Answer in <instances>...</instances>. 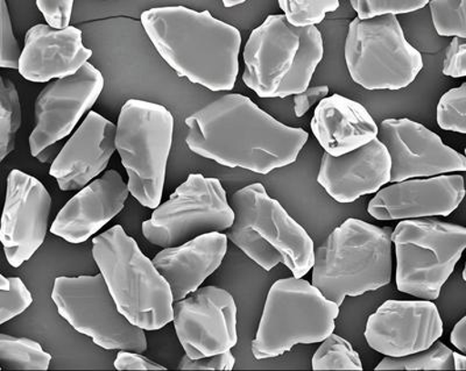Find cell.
Masks as SVG:
<instances>
[{
	"instance_id": "obj_7",
	"label": "cell",
	"mask_w": 466,
	"mask_h": 371,
	"mask_svg": "<svg viewBox=\"0 0 466 371\" xmlns=\"http://www.w3.org/2000/svg\"><path fill=\"white\" fill-rule=\"evenodd\" d=\"M339 306L305 279H279L270 287L252 343L257 360L284 356L295 345L322 343L334 333Z\"/></svg>"
},
{
	"instance_id": "obj_43",
	"label": "cell",
	"mask_w": 466,
	"mask_h": 371,
	"mask_svg": "<svg viewBox=\"0 0 466 371\" xmlns=\"http://www.w3.org/2000/svg\"><path fill=\"white\" fill-rule=\"evenodd\" d=\"M224 6L230 8L240 5V4H244L247 0H222Z\"/></svg>"
},
{
	"instance_id": "obj_34",
	"label": "cell",
	"mask_w": 466,
	"mask_h": 371,
	"mask_svg": "<svg viewBox=\"0 0 466 371\" xmlns=\"http://www.w3.org/2000/svg\"><path fill=\"white\" fill-rule=\"evenodd\" d=\"M22 49L16 41L6 0H0V68L18 69Z\"/></svg>"
},
{
	"instance_id": "obj_16",
	"label": "cell",
	"mask_w": 466,
	"mask_h": 371,
	"mask_svg": "<svg viewBox=\"0 0 466 371\" xmlns=\"http://www.w3.org/2000/svg\"><path fill=\"white\" fill-rule=\"evenodd\" d=\"M378 139L390 157V181L465 172L463 154L448 147L423 125L410 119H386L378 127Z\"/></svg>"
},
{
	"instance_id": "obj_10",
	"label": "cell",
	"mask_w": 466,
	"mask_h": 371,
	"mask_svg": "<svg viewBox=\"0 0 466 371\" xmlns=\"http://www.w3.org/2000/svg\"><path fill=\"white\" fill-rule=\"evenodd\" d=\"M345 62L353 82L366 90L405 89L423 68L421 54L408 43L394 15L353 19Z\"/></svg>"
},
{
	"instance_id": "obj_44",
	"label": "cell",
	"mask_w": 466,
	"mask_h": 371,
	"mask_svg": "<svg viewBox=\"0 0 466 371\" xmlns=\"http://www.w3.org/2000/svg\"><path fill=\"white\" fill-rule=\"evenodd\" d=\"M10 287V281L0 274V290H7Z\"/></svg>"
},
{
	"instance_id": "obj_31",
	"label": "cell",
	"mask_w": 466,
	"mask_h": 371,
	"mask_svg": "<svg viewBox=\"0 0 466 371\" xmlns=\"http://www.w3.org/2000/svg\"><path fill=\"white\" fill-rule=\"evenodd\" d=\"M437 124L444 131L466 133V83L448 91L437 105Z\"/></svg>"
},
{
	"instance_id": "obj_26",
	"label": "cell",
	"mask_w": 466,
	"mask_h": 371,
	"mask_svg": "<svg viewBox=\"0 0 466 371\" xmlns=\"http://www.w3.org/2000/svg\"><path fill=\"white\" fill-rule=\"evenodd\" d=\"M22 126V105L15 83L0 75V164L15 147Z\"/></svg>"
},
{
	"instance_id": "obj_15",
	"label": "cell",
	"mask_w": 466,
	"mask_h": 371,
	"mask_svg": "<svg viewBox=\"0 0 466 371\" xmlns=\"http://www.w3.org/2000/svg\"><path fill=\"white\" fill-rule=\"evenodd\" d=\"M51 207V195L39 179L12 170L7 177L0 243L8 264L15 268L28 261L43 246Z\"/></svg>"
},
{
	"instance_id": "obj_5",
	"label": "cell",
	"mask_w": 466,
	"mask_h": 371,
	"mask_svg": "<svg viewBox=\"0 0 466 371\" xmlns=\"http://www.w3.org/2000/svg\"><path fill=\"white\" fill-rule=\"evenodd\" d=\"M235 214L228 239L270 272L285 265L294 277L302 278L313 268L314 241L278 200L270 198L261 183L237 191L231 198Z\"/></svg>"
},
{
	"instance_id": "obj_42",
	"label": "cell",
	"mask_w": 466,
	"mask_h": 371,
	"mask_svg": "<svg viewBox=\"0 0 466 371\" xmlns=\"http://www.w3.org/2000/svg\"><path fill=\"white\" fill-rule=\"evenodd\" d=\"M453 370L466 369V357L464 354L452 353Z\"/></svg>"
},
{
	"instance_id": "obj_38",
	"label": "cell",
	"mask_w": 466,
	"mask_h": 371,
	"mask_svg": "<svg viewBox=\"0 0 466 371\" xmlns=\"http://www.w3.org/2000/svg\"><path fill=\"white\" fill-rule=\"evenodd\" d=\"M115 368L116 370H166L165 366L130 350H120L116 357Z\"/></svg>"
},
{
	"instance_id": "obj_20",
	"label": "cell",
	"mask_w": 466,
	"mask_h": 371,
	"mask_svg": "<svg viewBox=\"0 0 466 371\" xmlns=\"http://www.w3.org/2000/svg\"><path fill=\"white\" fill-rule=\"evenodd\" d=\"M116 126L91 111L53 161L49 175L62 191L81 190L106 170L116 150Z\"/></svg>"
},
{
	"instance_id": "obj_4",
	"label": "cell",
	"mask_w": 466,
	"mask_h": 371,
	"mask_svg": "<svg viewBox=\"0 0 466 371\" xmlns=\"http://www.w3.org/2000/svg\"><path fill=\"white\" fill-rule=\"evenodd\" d=\"M324 54L316 26L291 25L285 15H268L244 49L243 81L261 98H286L309 87Z\"/></svg>"
},
{
	"instance_id": "obj_14",
	"label": "cell",
	"mask_w": 466,
	"mask_h": 371,
	"mask_svg": "<svg viewBox=\"0 0 466 371\" xmlns=\"http://www.w3.org/2000/svg\"><path fill=\"white\" fill-rule=\"evenodd\" d=\"M103 87L102 73L87 62L74 75L49 83L35 100V127L29 136L32 156L69 135Z\"/></svg>"
},
{
	"instance_id": "obj_41",
	"label": "cell",
	"mask_w": 466,
	"mask_h": 371,
	"mask_svg": "<svg viewBox=\"0 0 466 371\" xmlns=\"http://www.w3.org/2000/svg\"><path fill=\"white\" fill-rule=\"evenodd\" d=\"M54 145H49V147L45 148L43 152L37 154V160L43 162V164H47V162L56 160V149L53 147Z\"/></svg>"
},
{
	"instance_id": "obj_21",
	"label": "cell",
	"mask_w": 466,
	"mask_h": 371,
	"mask_svg": "<svg viewBox=\"0 0 466 371\" xmlns=\"http://www.w3.org/2000/svg\"><path fill=\"white\" fill-rule=\"evenodd\" d=\"M130 194L127 183L116 170L75 195L54 220L51 232L69 244L85 243L123 210Z\"/></svg>"
},
{
	"instance_id": "obj_33",
	"label": "cell",
	"mask_w": 466,
	"mask_h": 371,
	"mask_svg": "<svg viewBox=\"0 0 466 371\" xmlns=\"http://www.w3.org/2000/svg\"><path fill=\"white\" fill-rule=\"evenodd\" d=\"M10 287L0 290V325L22 315L33 303L32 294L24 285L22 278L11 277Z\"/></svg>"
},
{
	"instance_id": "obj_22",
	"label": "cell",
	"mask_w": 466,
	"mask_h": 371,
	"mask_svg": "<svg viewBox=\"0 0 466 371\" xmlns=\"http://www.w3.org/2000/svg\"><path fill=\"white\" fill-rule=\"evenodd\" d=\"M91 56L80 29L39 24L27 32L18 70L27 81L45 83L74 75Z\"/></svg>"
},
{
	"instance_id": "obj_36",
	"label": "cell",
	"mask_w": 466,
	"mask_h": 371,
	"mask_svg": "<svg viewBox=\"0 0 466 371\" xmlns=\"http://www.w3.org/2000/svg\"><path fill=\"white\" fill-rule=\"evenodd\" d=\"M236 358L231 350L201 358L183 356L177 368L180 370H232Z\"/></svg>"
},
{
	"instance_id": "obj_24",
	"label": "cell",
	"mask_w": 466,
	"mask_h": 371,
	"mask_svg": "<svg viewBox=\"0 0 466 371\" xmlns=\"http://www.w3.org/2000/svg\"><path fill=\"white\" fill-rule=\"evenodd\" d=\"M310 126L319 145L332 156L360 148L378 135L377 124L369 111L340 95L320 100Z\"/></svg>"
},
{
	"instance_id": "obj_45",
	"label": "cell",
	"mask_w": 466,
	"mask_h": 371,
	"mask_svg": "<svg viewBox=\"0 0 466 371\" xmlns=\"http://www.w3.org/2000/svg\"><path fill=\"white\" fill-rule=\"evenodd\" d=\"M0 370H2V366H0Z\"/></svg>"
},
{
	"instance_id": "obj_32",
	"label": "cell",
	"mask_w": 466,
	"mask_h": 371,
	"mask_svg": "<svg viewBox=\"0 0 466 371\" xmlns=\"http://www.w3.org/2000/svg\"><path fill=\"white\" fill-rule=\"evenodd\" d=\"M431 0H350L360 19L385 15H405L421 10Z\"/></svg>"
},
{
	"instance_id": "obj_18",
	"label": "cell",
	"mask_w": 466,
	"mask_h": 371,
	"mask_svg": "<svg viewBox=\"0 0 466 371\" xmlns=\"http://www.w3.org/2000/svg\"><path fill=\"white\" fill-rule=\"evenodd\" d=\"M464 178L461 175L406 179L379 190L369 203V214L377 220H403L448 216L463 202Z\"/></svg>"
},
{
	"instance_id": "obj_27",
	"label": "cell",
	"mask_w": 466,
	"mask_h": 371,
	"mask_svg": "<svg viewBox=\"0 0 466 371\" xmlns=\"http://www.w3.org/2000/svg\"><path fill=\"white\" fill-rule=\"evenodd\" d=\"M452 350L437 340L430 348L410 356H386L376 370H453Z\"/></svg>"
},
{
	"instance_id": "obj_6",
	"label": "cell",
	"mask_w": 466,
	"mask_h": 371,
	"mask_svg": "<svg viewBox=\"0 0 466 371\" xmlns=\"http://www.w3.org/2000/svg\"><path fill=\"white\" fill-rule=\"evenodd\" d=\"M93 256L116 308L128 322L144 331H157L173 322L168 282L122 226L95 237Z\"/></svg>"
},
{
	"instance_id": "obj_13",
	"label": "cell",
	"mask_w": 466,
	"mask_h": 371,
	"mask_svg": "<svg viewBox=\"0 0 466 371\" xmlns=\"http://www.w3.org/2000/svg\"><path fill=\"white\" fill-rule=\"evenodd\" d=\"M173 322L190 358L228 352L238 341L235 299L218 286H204L177 300L173 306Z\"/></svg>"
},
{
	"instance_id": "obj_11",
	"label": "cell",
	"mask_w": 466,
	"mask_h": 371,
	"mask_svg": "<svg viewBox=\"0 0 466 371\" xmlns=\"http://www.w3.org/2000/svg\"><path fill=\"white\" fill-rule=\"evenodd\" d=\"M143 223L148 243L161 248L177 247L206 233L230 228L235 214L218 178L189 175L167 202L154 208Z\"/></svg>"
},
{
	"instance_id": "obj_35",
	"label": "cell",
	"mask_w": 466,
	"mask_h": 371,
	"mask_svg": "<svg viewBox=\"0 0 466 371\" xmlns=\"http://www.w3.org/2000/svg\"><path fill=\"white\" fill-rule=\"evenodd\" d=\"M75 0H36V6L46 22L54 28L69 26Z\"/></svg>"
},
{
	"instance_id": "obj_2",
	"label": "cell",
	"mask_w": 466,
	"mask_h": 371,
	"mask_svg": "<svg viewBox=\"0 0 466 371\" xmlns=\"http://www.w3.org/2000/svg\"><path fill=\"white\" fill-rule=\"evenodd\" d=\"M146 35L181 77L211 91H230L239 73L238 29L209 11L156 7L141 15Z\"/></svg>"
},
{
	"instance_id": "obj_12",
	"label": "cell",
	"mask_w": 466,
	"mask_h": 371,
	"mask_svg": "<svg viewBox=\"0 0 466 371\" xmlns=\"http://www.w3.org/2000/svg\"><path fill=\"white\" fill-rule=\"evenodd\" d=\"M52 299L62 318L99 347L135 353L147 349L144 329L120 314L102 274L57 277Z\"/></svg>"
},
{
	"instance_id": "obj_25",
	"label": "cell",
	"mask_w": 466,
	"mask_h": 371,
	"mask_svg": "<svg viewBox=\"0 0 466 371\" xmlns=\"http://www.w3.org/2000/svg\"><path fill=\"white\" fill-rule=\"evenodd\" d=\"M52 356L27 337L0 333V366L6 370H48Z\"/></svg>"
},
{
	"instance_id": "obj_40",
	"label": "cell",
	"mask_w": 466,
	"mask_h": 371,
	"mask_svg": "<svg viewBox=\"0 0 466 371\" xmlns=\"http://www.w3.org/2000/svg\"><path fill=\"white\" fill-rule=\"evenodd\" d=\"M451 344L455 346L460 352L466 353V316H463L451 332Z\"/></svg>"
},
{
	"instance_id": "obj_39",
	"label": "cell",
	"mask_w": 466,
	"mask_h": 371,
	"mask_svg": "<svg viewBox=\"0 0 466 371\" xmlns=\"http://www.w3.org/2000/svg\"><path fill=\"white\" fill-rule=\"evenodd\" d=\"M328 85L307 87L301 94L294 95V112L298 118L305 115L316 103L327 97Z\"/></svg>"
},
{
	"instance_id": "obj_30",
	"label": "cell",
	"mask_w": 466,
	"mask_h": 371,
	"mask_svg": "<svg viewBox=\"0 0 466 371\" xmlns=\"http://www.w3.org/2000/svg\"><path fill=\"white\" fill-rule=\"evenodd\" d=\"M428 4L437 35L466 39L465 0H431Z\"/></svg>"
},
{
	"instance_id": "obj_23",
	"label": "cell",
	"mask_w": 466,
	"mask_h": 371,
	"mask_svg": "<svg viewBox=\"0 0 466 371\" xmlns=\"http://www.w3.org/2000/svg\"><path fill=\"white\" fill-rule=\"evenodd\" d=\"M228 250V236L206 233L177 247L164 248L153 265L168 282L174 302L197 291L222 265Z\"/></svg>"
},
{
	"instance_id": "obj_3",
	"label": "cell",
	"mask_w": 466,
	"mask_h": 371,
	"mask_svg": "<svg viewBox=\"0 0 466 371\" xmlns=\"http://www.w3.org/2000/svg\"><path fill=\"white\" fill-rule=\"evenodd\" d=\"M392 232L350 218L315 250L311 285L337 306L376 291L392 279Z\"/></svg>"
},
{
	"instance_id": "obj_9",
	"label": "cell",
	"mask_w": 466,
	"mask_h": 371,
	"mask_svg": "<svg viewBox=\"0 0 466 371\" xmlns=\"http://www.w3.org/2000/svg\"><path fill=\"white\" fill-rule=\"evenodd\" d=\"M390 239L397 254L398 290L426 300L439 298L466 248V228L424 216L399 223Z\"/></svg>"
},
{
	"instance_id": "obj_1",
	"label": "cell",
	"mask_w": 466,
	"mask_h": 371,
	"mask_svg": "<svg viewBox=\"0 0 466 371\" xmlns=\"http://www.w3.org/2000/svg\"><path fill=\"white\" fill-rule=\"evenodd\" d=\"M186 125L191 152L260 175L294 164L309 137L305 129L286 126L239 94L208 104Z\"/></svg>"
},
{
	"instance_id": "obj_19",
	"label": "cell",
	"mask_w": 466,
	"mask_h": 371,
	"mask_svg": "<svg viewBox=\"0 0 466 371\" xmlns=\"http://www.w3.org/2000/svg\"><path fill=\"white\" fill-rule=\"evenodd\" d=\"M390 181V154L378 137L343 155L324 153L320 160L318 182L339 203L376 194Z\"/></svg>"
},
{
	"instance_id": "obj_17",
	"label": "cell",
	"mask_w": 466,
	"mask_h": 371,
	"mask_svg": "<svg viewBox=\"0 0 466 371\" xmlns=\"http://www.w3.org/2000/svg\"><path fill=\"white\" fill-rule=\"evenodd\" d=\"M443 335V322L431 300H387L370 316L365 339L385 356L400 357L430 348Z\"/></svg>"
},
{
	"instance_id": "obj_29",
	"label": "cell",
	"mask_w": 466,
	"mask_h": 371,
	"mask_svg": "<svg viewBox=\"0 0 466 371\" xmlns=\"http://www.w3.org/2000/svg\"><path fill=\"white\" fill-rule=\"evenodd\" d=\"M287 20L294 26H316L330 12L339 10V0H278Z\"/></svg>"
},
{
	"instance_id": "obj_28",
	"label": "cell",
	"mask_w": 466,
	"mask_h": 371,
	"mask_svg": "<svg viewBox=\"0 0 466 371\" xmlns=\"http://www.w3.org/2000/svg\"><path fill=\"white\" fill-rule=\"evenodd\" d=\"M311 366L314 370H363L360 357L352 345L334 333L316 350Z\"/></svg>"
},
{
	"instance_id": "obj_37",
	"label": "cell",
	"mask_w": 466,
	"mask_h": 371,
	"mask_svg": "<svg viewBox=\"0 0 466 371\" xmlns=\"http://www.w3.org/2000/svg\"><path fill=\"white\" fill-rule=\"evenodd\" d=\"M443 74L445 76L461 78L466 76V43L461 37H453L445 53Z\"/></svg>"
},
{
	"instance_id": "obj_8",
	"label": "cell",
	"mask_w": 466,
	"mask_h": 371,
	"mask_svg": "<svg viewBox=\"0 0 466 371\" xmlns=\"http://www.w3.org/2000/svg\"><path fill=\"white\" fill-rule=\"evenodd\" d=\"M173 133L174 118L165 106L139 99L124 104L116 149L128 175V190L145 207L160 206Z\"/></svg>"
}]
</instances>
